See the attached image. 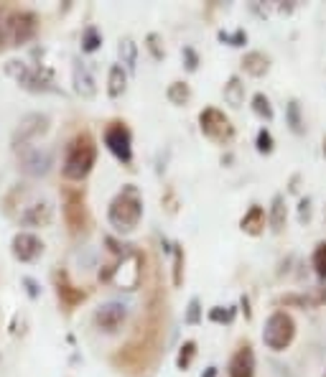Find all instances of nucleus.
Wrapping results in <instances>:
<instances>
[{
	"mask_svg": "<svg viewBox=\"0 0 326 377\" xmlns=\"http://www.w3.org/2000/svg\"><path fill=\"white\" fill-rule=\"evenodd\" d=\"M107 219L115 227V232L128 235L133 232L143 219V197L138 192V186L125 184L120 192L115 194V199L107 207Z\"/></svg>",
	"mask_w": 326,
	"mask_h": 377,
	"instance_id": "nucleus-1",
	"label": "nucleus"
},
{
	"mask_svg": "<svg viewBox=\"0 0 326 377\" xmlns=\"http://www.w3.org/2000/svg\"><path fill=\"white\" fill-rule=\"evenodd\" d=\"M97 163V143L90 133L74 135L66 146L64 163H62V173L66 181H84L92 173Z\"/></svg>",
	"mask_w": 326,
	"mask_h": 377,
	"instance_id": "nucleus-2",
	"label": "nucleus"
},
{
	"mask_svg": "<svg viewBox=\"0 0 326 377\" xmlns=\"http://www.w3.org/2000/svg\"><path fill=\"white\" fill-rule=\"evenodd\" d=\"M296 339V321L293 316L283 308L273 311L265 321V329H262V344L268 347L270 352H286L288 347L293 344Z\"/></svg>",
	"mask_w": 326,
	"mask_h": 377,
	"instance_id": "nucleus-3",
	"label": "nucleus"
},
{
	"mask_svg": "<svg viewBox=\"0 0 326 377\" xmlns=\"http://www.w3.org/2000/svg\"><path fill=\"white\" fill-rule=\"evenodd\" d=\"M62 214L71 235H84L90 230V211H87V199L77 186H64L62 189Z\"/></svg>",
	"mask_w": 326,
	"mask_h": 377,
	"instance_id": "nucleus-4",
	"label": "nucleus"
},
{
	"mask_svg": "<svg viewBox=\"0 0 326 377\" xmlns=\"http://www.w3.org/2000/svg\"><path fill=\"white\" fill-rule=\"evenodd\" d=\"M199 130L204 133V138H209L217 146H227L235 138V125L222 110L217 108H204L199 112Z\"/></svg>",
	"mask_w": 326,
	"mask_h": 377,
	"instance_id": "nucleus-5",
	"label": "nucleus"
},
{
	"mask_svg": "<svg viewBox=\"0 0 326 377\" xmlns=\"http://www.w3.org/2000/svg\"><path fill=\"white\" fill-rule=\"evenodd\" d=\"M103 141L110 153L115 156L120 163H125V166L133 163V135H130V128L122 120L107 122V128H105V133H103Z\"/></svg>",
	"mask_w": 326,
	"mask_h": 377,
	"instance_id": "nucleus-6",
	"label": "nucleus"
},
{
	"mask_svg": "<svg viewBox=\"0 0 326 377\" xmlns=\"http://www.w3.org/2000/svg\"><path fill=\"white\" fill-rule=\"evenodd\" d=\"M3 23H6L3 31H6L11 46L28 44V41L36 39V33H39V18H36L33 11H13Z\"/></svg>",
	"mask_w": 326,
	"mask_h": 377,
	"instance_id": "nucleus-7",
	"label": "nucleus"
},
{
	"mask_svg": "<svg viewBox=\"0 0 326 377\" xmlns=\"http://www.w3.org/2000/svg\"><path fill=\"white\" fill-rule=\"evenodd\" d=\"M128 319V308L117 303V301H110V303H103V306L95 311V326L105 334H117L122 329Z\"/></svg>",
	"mask_w": 326,
	"mask_h": 377,
	"instance_id": "nucleus-8",
	"label": "nucleus"
},
{
	"mask_svg": "<svg viewBox=\"0 0 326 377\" xmlns=\"http://www.w3.org/2000/svg\"><path fill=\"white\" fill-rule=\"evenodd\" d=\"M13 255L21 262H33L44 255V243L33 232H18L13 237Z\"/></svg>",
	"mask_w": 326,
	"mask_h": 377,
	"instance_id": "nucleus-9",
	"label": "nucleus"
},
{
	"mask_svg": "<svg viewBox=\"0 0 326 377\" xmlns=\"http://www.w3.org/2000/svg\"><path fill=\"white\" fill-rule=\"evenodd\" d=\"M227 375L230 377H255V352L250 344H243L232 354L227 364Z\"/></svg>",
	"mask_w": 326,
	"mask_h": 377,
	"instance_id": "nucleus-10",
	"label": "nucleus"
},
{
	"mask_svg": "<svg viewBox=\"0 0 326 377\" xmlns=\"http://www.w3.org/2000/svg\"><path fill=\"white\" fill-rule=\"evenodd\" d=\"M54 281H57V296H59V303L64 306V311H71V308H77L84 298H87V291L82 288L71 286L66 273H57L54 275Z\"/></svg>",
	"mask_w": 326,
	"mask_h": 377,
	"instance_id": "nucleus-11",
	"label": "nucleus"
},
{
	"mask_svg": "<svg viewBox=\"0 0 326 377\" xmlns=\"http://www.w3.org/2000/svg\"><path fill=\"white\" fill-rule=\"evenodd\" d=\"M265 224H268V214H265V209H262L260 204H252L243 214V219H240V230H243L245 235L257 237L265 232Z\"/></svg>",
	"mask_w": 326,
	"mask_h": 377,
	"instance_id": "nucleus-12",
	"label": "nucleus"
},
{
	"mask_svg": "<svg viewBox=\"0 0 326 377\" xmlns=\"http://www.w3.org/2000/svg\"><path fill=\"white\" fill-rule=\"evenodd\" d=\"M54 219V207L49 202H39V204L28 207L23 211V217H21V224H26V227H49Z\"/></svg>",
	"mask_w": 326,
	"mask_h": 377,
	"instance_id": "nucleus-13",
	"label": "nucleus"
},
{
	"mask_svg": "<svg viewBox=\"0 0 326 377\" xmlns=\"http://www.w3.org/2000/svg\"><path fill=\"white\" fill-rule=\"evenodd\" d=\"M71 79H74V90H77V95H82L84 100H92V97L97 95V84H95V77L90 74V69L84 64H74V71H71Z\"/></svg>",
	"mask_w": 326,
	"mask_h": 377,
	"instance_id": "nucleus-14",
	"label": "nucleus"
},
{
	"mask_svg": "<svg viewBox=\"0 0 326 377\" xmlns=\"http://www.w3.org/2000/svg\"><path fill=\"white\" fill-rule=\"evenodd\" d=\"M52 166V153L49 151H39V148H31L26 156H23V168H26L31 176H44Z\"/></svg>",
	"mask_w": 326,
	"mask_h": 377,
	"instance_id": "nucleus-15",
	"label": "nucleus"
},
{
	"mask_svg": "<svg viewBox=\"0 0 326 377\" xmlns=\"http://www.w3.org/2000/svg\"><path fill=\"white\" fill-rule=\"evenodd\" d=\"M46 130H49V117H46V115H28V117H23V122H21L18 138H21V143L26 146L31 138H36V135H44Z\"/></svg>",
	"mask_w": 326,
	"mask_h": 377,
	"instance_id": "nucleus-16",
	"label": "nucleus"
},
{
	"mask_svg": "<svg viewBox=\"0 0 326 377\" xmlns=\"http://www.w3.org/2000/svg\"><path fill=\"white\" fill-rule=\"evenodd\" d=\"M243 69L250 77H265L270 71V57L262 52H248L243 57Z\"/></svg>",
	"mask_w": 326,
	"mask_h": 377,
	"instance_id": "nucleus-17",
	"label": "nucleus"
},
{
	"mask_svg": "<svg viewBox=\"0 0 326 377\" xmlns=\"http://www.w3.org/2000/svg\"><path fill=\"white\" fill-rule=\"evenodd\" d=\"M286 219H288L286 197H283V194H275L273 204H270V211H268V224L273 227V232H283V227H286Z\"/></svg>",
	"mask_w": 326,
	"mask_h": 377,
	"instance_id": "nucleus-18",
	"label": "nucleus"
},
{
	"mask_svg": "<svg viewBox=\"0 0 326 377\" xmlns=\"http://www.w3.org/2000/svg\"><path fill=\"white\" fill-rule=\"evenodd\" d=\"M224 103L230 105V108H243L245 105V84L240 77H230L227 79V84H224Z\"/></svg>",
	"mask_w": 326,
	"mask_h": 377,
	"instance_id": "nucleus-19",
	"label": "nucleus"
},
{
	"mask_svg": "<svg viewBox=\"0 0 326 377\" xmlns=\"http://www.w3.org/2000/svg\"><path fill=\"white\" fill-rule=\"evenodd\" d=\"M128 87V74L122 69V64L110 66V77H107V95L110 97H120Z\"/></svg>",
	"mask_w": 326,
	"mask_h": 377,
	"instance_id": "nucleus-20",
	"label": "nucleus"
},
{
	"mask_svg": "<svg viewBox=\"0 0 326 377\" xmlns=\"http://www.w3.org/2000/svg\"><path fill=\"white\" fill-rule=\"evenodd\" d=\"M166 97L171 105L184 108V105H189V100H192V87H189L186 82H171L166 90Z\"/></svg>",
	"mask_w": 326,
	"mask_h": 377,
	"instance_id": "nucleus-21",
	"label": "nucleus"
},
{
	"mask_svg": "<svg viewBox=\"0 0 326 377\" xmlns=\"http://www.w3.org/2000/svg\"><path fill=\"white\" fill-rule=\"evenodd\" d=\"M194 359H197V342H194V339H189V342H184V344H181L179 354H176V367H179L181 372H186L194 364Z\"/></svg>",
	"mask_w": 326,
	"mask_h": 377,
	"instance_id": "nucleus-22",
	"label": "nucleus"
},
{
	"mask_svg": "<svg viewBox=\"0 0 326 377\" xmlns=\"http://www.w3.org/2000/svg\"><path fill=\"white\" fill-rule=\"evenodd\" d=\"M252 110H255V115H260L262 120H268V122L275 117L273 105H270L268 95H262V92H257V95H252Z\"/></svg>",
	"mask_w": 326,
	"mask_h": 377,
	"instance_id": "nucleus-23",
	"label": "nucleus"
},
{
	"mask_svg": "<svg viewBox=\"0 0 326 377\" xmlns=\"http://www.w3.org/2000/svg\"><path fill=\"white\" fill-rule=\"evenodd\" d=\"M311 265H313V273L319 275L321 281H326V240H321V243L313 248Z\"/></svg>",
	"mask_w": 326,
	"mask_h": 377,
	"instance_id": "nucleus-24",
	"label": "nucleus"
},
{
	"mask_svg": "<svg viewBox=\"0 0 326 377\" xmlns=\"http://www.w3.org/2000/svg\"><path fill=\"white\" fill-rule=\"evenodd\" d=\"M100 46H103V33L97 31L95 26L84 28V33H82V52L92 54V52H97Z\"/></svg>",
	"mask_w": 326,
	"mask_h": 377,
	"instance_id": "nucleus-25",
	"label": "nucleus"
},
{
	"mask_svg": "<svg viewBox=\"0 0 326 377\" xmlns=\"http://www.w3.org/2000/svg\"><path fill=\"white\" fill-rule=\"evenodd\" d=\"M184 262H186L184 248H181V245H173V286L176 288L184 286Z\"/></svg>",
	"mask_w": 326,
	"mask_h": 377,
	"instance_id": "nucleus-26",
	"label": "nucleus"
},
{
	"mask_svg": "<svg viewBox=\"0 0 326 377\" xmlns=\"http://www.w3.org/2000/svg\"><path fill=\"white\" fill-rule=\"evenodd\" d=\"M286 115H288V125H291V130L293 133H303V120H301V105L298 100H291L286 108Z\"/></svg>",
	"mask_w": 326,
	"mask_h": 377,
	"instance_id": "nucleus-27",
	"label": "nucleus"
},
{
	"mask_svg": "<svg viewBox=\"0 0 326 377\" xmlns=\"http://www.w3.org/2000/svg\"><path fill=\"white\" fill-rule=\"evenodd\" d=\"M255 146H257V153H262V156H270V153H273L275 141H273V135H270L268 128H260V130H257Z\"/></svg>",
	"mask_w": 326,
	"mask_h": 377,
	"instance_id": "nucleus-28",
	"label": "nucleus"
},
{
	"mask_svg": "<svg viewBox=\"0 0 326 377\" xmlns=\"http://www.w3.org/2000/svg\"><path fill=\"white\" fill-rule=\"evenodd\" d=\"M120 57H122V64H128L130 69H135V57H138V49H135L133 39H122L120 41Z\"/></svg>",
	"mask_w": 326,
	"mask_h": 377,
	"instance_id": "nucleus-29",
	"label": "nucleus"
},
{
	"mask_svg": "<svg viewBox=\"0 0 326 377\" xmlns=\"http://www.w3.org/2000/svg\"><path fill=\"white\" fill-rule=\"evenodd\" d=\"M232 319H235V308H209V321H214V324H230Z\"/></svg>",
	"mask_w": 326,
	"mask_h": 377,
	"instance_id": "nucleus-30",
	"label": "nucleus"
},
{
	"mask_svg": "<svg viewBox=\"0 0 326 377\" xmlns=\"http://www.w3.org/2000/svg\"><path fill=\"white\" fill-rule=\"evenodd\" d=\"M184 321H186L189 326H194V324H199V321H202V303H199V298H192V301H189V308H186Z\"/></svg>",
	"mask_w": 326,
	"mask_h": 377,
	"instance_id": "nucleus-31",
	"label": "nucleus"
},
{
	"mask_svg": "<svg viewBox=\"0 0 326 377\" xmlns=\"http://www.w3.org/2000/svg\"><path fill=\"white\" fill-rule=\"evenodd\" d=\"M219 39L222 41H227L230 46H245L248 44V33L240 28V31H235V33H224V31H219Z\"/></svg>",
	"mask_w": 326,
	"mask_h": 377,
	"instance_id": "nucleus-32",
	"label": "nucleus"
},
{
	"mask_svg": "<svg viewBox=\"0 0 326 377\" xmlns=\"http://www.w3.org/2000/svg\"><path fill=\"white\" fill-rule=\"evenodd\" d=\"M158 44H161L158 33H151V36H148V49H151L153 59H163V57H166V52H163V49H161Z\"/></svg>",
	"mask_w": 326,
	"mask_h": 377,
	"instance_id": "nucleus-33",
	"label": "nucleus"
},
{
	"mask_svg": "<svg viewBox=\"0 0 326 377\" xmlns=\"http://www.w3.org/2000/svg\"><path fill=\"white\" fill-rule=\"evenodd\" d=\"M184 59H186V69H189V71H197V66H199V54L194 52L192 46H186V49H184Z\"/></svg>",
	"mask_w": 326,
	"mask_h": 377,
	"instance_id": "nucleus-34",
	"label": "nucleus"
},
{
	"mask_svg": "<svg viewBox=\"0 0 326 377\" xmlns=\"http://www.w3.org/2000/svg\"><path fill=\"white\" fill-rule=\"evenodd\" d=\"M301 209H298V217L301 222H306L308 217H311V199H301Z\"/></svg>",
	"mask_w": 326,
	"mask_h": 377,
	"instance_id": "nucleus-35",
	"label": "nucleus"
},
{
	"mask_svg": "<svg viewBox=\"0 0 326 377\" xmlns=\"http://www.w3.org/2000/svg\"><path fill=\"white\" fill-rule=\"evenodd\" d=\"M28 286V294L33 296V298H36V296H39V286H36V281H31V278H26V281H23Z\"/></svg>",
	"mask_w": 326,
	"mask_h": 377,
	"instance_id": "nucleus-36",
	"label": "nucleus"
},
{
	"mask_svg": "<svg viewBox=\"0 0 326 377\" xmlns=\"http://www.w3.org/2000/svg\"><path fill=\"white\" fill-rule=\"evenodd\" d=\"M240 303H243L245 319H250V316H252V311H250V298H248V296H243V301H240Z\"/></svg>",
	"mask_w": 326,
	"mask_h": 377,
	"instance_id": "nucleus-37",
	"label": "nucleus"
},
{
	"mask_svg": "<svg viewBox=\"0 0 326 377\" xmlns=\"http://www.w3.org/2000/svg\"><path fill=\"white\" fill-rule=\"evenodd\" d=\"M202 377H217V367H206Z\"/></svg>",
	"mask_w": 326,
	"mask_h": 377,
	"instance_id": "nucleus-38",
	"label": "nucleus"
},
{
	"mask_svg": "<svg viewBox=\"0 0 326 377\" xmlns=\"http://www.w3.org/2000/svg\"><path fill=\"white\" fill-rule=\"evenodd\" d=\"M3 44H6V31L0 28V49H3Z\"/></svg>",
	"mask_w": 326,
	"mask_h": 377,
	"instance_id": "nucleus-39",
	"label": "nucleus"
},
{
	"mask_svg": "<svg viewBox=\"0 0 326 377\" xmlns=\"http://www.w3.org/2000/svg\"><path fill=\"white\" fill-rule=\"evenodd\" d=\"M324 156H326V138H324Z\"/></svg>",
	"mask_w": 326,
	"mask_h": 377,
	"instance_id": "nucleus-40",
	"label": "nucleus"
},
{
	"mask_svg": "<svg viewBox=\"0 0 326 377\" xmlns=\"http://www.w3.org/2000/svg\"><path fill=\"white\" fill-rule=\"evenodd\" d=\"M324 377H326V372H324Z\"/></svg>",
	"mask_w": 326,
	"mask_h": 377,
	"instance_id": "nucleus-41",
	"label": "nucleus"
}]
</instances>
